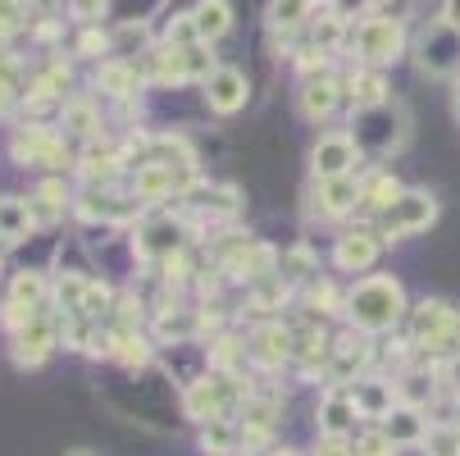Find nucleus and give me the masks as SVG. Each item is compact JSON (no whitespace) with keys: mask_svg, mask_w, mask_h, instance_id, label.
<instances>
[{"mask_svg":"<svg viewBox=\"0 0 460 456\" xmlns=\"http://www.w3.org/2000/svg\"><path fill=\"white\" fill-rule=\"evenodd\" d=\"M351 128H356V133H351L356 147L369 151L374 160H383V156H392V151H402V142H406V110L392 105V101H383V105L356 110Z\"/></svg>","mask_w":460,"mask_h":456,"instance_id":"7ed1b4c3","label":"nucleus"},{"mask_svg":"<svg viewBox=\"0 0 460 456\" xmlns=\"http://www.w3.org/2000/svg\"><path fill=\"white\" fill-rule=\"evenodd\" d=\"M451 105H456V119H460V78H456V87H451Z\"/></svg>","mask_w":460,"mask_h":456,"instance_id":"49530a36","label":"nucleus"},{"mask_svg":"<svg viewBox=\"0 0 460 456\" xmlns=\"http://www.w3.org/2000/svg\"><path fill=\"white\" fill-rule=\"evenodd\" d=\"M310 306L323 310V315H347V301L333 292V283H319V279L310 283Z\"/></svg>","mask_w":460,"mask_h":456,"instance_id":"ea45409f","label":"nucleus"},{"mask_svg":"<svg viewBox=\"0 0 460 456\" xmlns=\"http://www.w3.org/2000/svg\"><path fill=\"white\" fill-rule=\"evenodd\" d=\"M78 169H83V178L92 183V187H105L119 169H123V151H110V147H101V142H92L87 151H83V160H78Z\"/></svg>","mask_w":460,"mask_h":456,"instance_id":"5701e85b","label":"nucleus"},{"mask_svg":"<svg viewBox=\"0 0 460 456\" xmlns=\"http://www.w3.org/2000/svg\"><path fill=\"white\" fill-rule=\"evenodd\" d=\"M201 447H206L210 456H228L233 447H242V420H233V416L210 420V425L201 429Z\"/></svg>","mask_w":460,"mask_h":456,"instance_id":"bb28decb","label":"nucleus"},{"mask_svg":"<svg viewBox=\"0 0 460 456\" xmlns=\"http://www.w3.org/2000/svg\"><path fill=\"white\" fill-rule=\"evenodd\" d=\"M283 274L288 279H314V255L301 246V251H292V255H283Z\"/></svg>","mask_w":460,"mask_h":456,"instance_id":"a19ab883","label":"nucleus"},{"mask_svg":"<svg viewBox=\"0 0 460 456\" xmlns=\"http://www.w3.org/2000/svg\"><path fill=\"white\" fill-rule=\"evenodd\" d=\"M292 329H283V324H260L255 338H251V356L260 370H279L288 356H292Z\"/></svg>","mask_w":460,"mask_h":456,"instance_id":"dca6fc26","label":"nucleus"},{"mask_svg":"<svg viewBox=\"0 0 460 456\" xmlns=\"http://www.w3.org/2000/svg\"><path fill=\"white\" fill-rule=\"evenodd\" d=\"M415 64H420V74H429V78H456V74H460V32H456L451 23L433 19V23L420 32Z\"/></svg>","mask_w":460,"mask_h":456,"instance_id":"423d86ee","label":"nucleus"},{"mask_svg":"<svg viewBox=\"0 0 460 456\" xmlns=\"http://www.w3.org/2000/svg\"><path fill=\"white\" fill-rule=\"evenodd\" d=\"M342 37H347L342 14H323V19L314 23V46H319V50H338V46H342Z\"/></svg>","mask_w":460,"mask_h":456,"instance_id":"4c0bfd02","label":"nucleus"},{"mask_svg":"<svg viewBox=\"0 0 460 456\" xmlns=\"http://www.w3.org/2000/svg\"><path fill=\"white\" fill-rule=\"evenodd\" d=\"M55 343H59V329L50 324V315H46V306L23 324V329L14 334V361L19 365H28V370H37L50 352H55Z\"/></svg>","mask_w":460,"mask_h":456,"instance_id":"1a4fd4ad","label":"nucleus"},{"mask_svg":"<svg viewBox=\"0 0 460 456\" xmlns=\"http://www.w3.org/2000/svg\"><path fill=\"white\" fill-rule=\"evenodd\" d=\"M182 197H191L196 210H210V215H237V192L233 187H187Z\"/></svg>","mask_w":460,"mask_h":456,"instance_id":"cd10ccee","label":"nucleus"},{"mask_svg":"<svg viewBox=\"0 0 460 456\" xmlns=\"http://www.w3.org/2000/svg\"><path fill=\"white\" fill-rule=\"evenodd\" d=\"M360 411H356V398H351V388H328L323 402H319V434H338L347 438L356 429Z\"/></svg>","mask_w":460,"mask_h":456,"instance_id":"ddd939ff","label":"nucleus"},{"mask_svg":"<svg viewBox=\"0 0 460 456\" xmlns=\"http://www.w3.org/2000/svg\"><path fill=\"white\" fill-rule=\"evenodd\" d=\"M433 219H438V197H433V192L411 187V192H402V197L392 201L383 215H374V224H369V228H374L383 242H397V237L424 233Z\"/></svg>","mask_w":460,"mask_h":456,"instance_id":"39448f33","label":"nucleus"},{"mask_svg":"<svg viewBox=\"0 0 460 456\" xmlns=\"http://www.w3.org/2000/svg\"><path fill=\"white\" fill-rule=\"evenodd\" d=\"M351 398H356V411H360V420L378 425V420H383L392 407H397V383H387V379H356Z\"/></svg>","mask_w":460,"mask_h":456,"instance_id":"f3484780","label":"nucleus"},{"mask_svg":"<svg viewBox=\"0 0 460 456\" xmlns=\"http://www.w3.org/2000/svg\"><path fill=\"white\" fill-rule=\"evenodd\" d=\"M360 165V147L351 133H323L310 151V169H314V183L323 178H347L351 169Z\"/></svg>","mask_w":460,"mask_h":456,"instance_id":"6e6552de","label":"nucleus"},{"mask_svg":"<svg viewBox=\"0 0 460 456\" xmlns=\"http://www.w3.org/2000/svg\"><path fill=\"white\" fill-rule=\"evenodd\" d=\"M32 228H37L32 201L0 197V242H23V237H32Z\"/></svg>","mask_w":460,"mask_h":456,"instance_id":"4be33fe9","label":"nucleus"},{"mask_svg":"<svg viewBox=\"0 0 460 456\" xmlns=\"http://www.w3.org/2000/svg\"><path fill=\"white\" fill-rule=\"evenodd\" d=\"M351 50L360 55L365 69H387V64H397L402 50H406V28L392 14H369V19L356 23Z\"/></svg>","mask_w":460,"mask_h":456,"instance_id":"20e7f679","label":"nucleus"},{"mask_svg":"<svg viewBox=\"0 0 460 456\" xmlns=\"http://www.w3.org/2000/svg\"><path fill=\"white\" fill-rule=\"evenodd\" d=\"M237 420H242V429H274V420H279V398H246L242 407H237Z\"/></svg>","mask_w":460,"mask_h":456,"instance_id":"c756f323","label":"nucleus"},{"mask_svg":"<svg viewBox=\"0 0 460 456\" xmlns=\"http://www.w3.org/2000/svg\"><path fill=\"white\" fill-rule=\"evenodd\" d=\"M456 425H460V388H456Z\"/></svg>","mask_w":460,"mask_h":456,"instance_id":"09e8293b","label":"nucleus"},{"mask_svg":"<svg viewBox=\"0 0 460 456\" xmlns=\"http://www.w3.org/2000/svg\"><path fill=\"white\" fill-rule=\"evenodd\" d=\"M10 306L14 310H41L46 306V279L41 274H19L14 279V288H10Z\"/></svg>","mask_w":460,"mask_h":456,"instance_id":"7c9ffc66","label":"nucleus"},{"mask_svg":"<svg viewBox=\"0 0 460 456\" xmlns=\"http://www.w3.org/2000/svg\"><path fill=\"white\" fill-rule=\"evenodd\" d=\"M105 46H110V37H105V32H96V28H87V32H83V41H78V50H83V55H96V50H105Z\"/></svg>","mask_w":460,"mask_h":456,"instance_id":"c03bdc74","label":"nucleus"},{"mask_svg":"<svg viewBox=\"0 0 460 456\" xmlns=\"http://www.w3.org/2000/svg\"><path fill=\"white\" fill-rule=\"evenodd\" d=\"M64 206H69V192H64V183H41L37 187V197H32V215H37V224H55L59 215H64Z\"/></svg>","mask_w":460,"mask_h":456,"instance_id":"c85d7f7f","label":"nucleus"},{"mask_svg":"<svg viewBox=\"0 0 460 456\" xmlns=\"http://www.w3.org/2000/svg\"><path fill=\"white\" fill-rule=\"evenodd\" d=\"M28 10L32 0H0V37H14L28 28Z\"/></svg>","mask_w":460,"mask_h":456,"instance_id":"e433bc0d","label":"nucleus"},{"mask_svg":"<svg viewBox=\"0 0 460 456\" xmlns=\"http://www.w3.org/2000/svg\"><path fill=\"white\" fill-rule=\"evenodd\" d=\"M347 96H351L356 110L383 105V101H387V78H383V69H356V74L347 78Z\"/></svg>","mask_w":460,"mask_h":456,"instance_id":"393cba45","label":"nucleus"},{"mask_svg":"<svg viewBox=\"0 0 460 456\" xmlns=\"http://www.w3.org/2000/svg\"><path fill=\"white\" fill-rule=\"evenodd\" d=\"M356 206H360V178H356V174L314 183V210H319V215L338 219V215H347V210H356Z\"/></svg>","mask_w":460,"mask_h":456,"instance_id":"f8f14e48","label":"nucleus"},{"mask_svg":"<svg viewBox=\"0 0 460 456\" xmlns=\"http://www.w3.org/2000/svg\"><path fill=\"white\" fill-rule=\"evenodd\" d=\"M402 192H406V187L392 178L387 169H369V174H360V210H365V215H383L392 201L402 197Z\"/></svg>","mask_w":460,"mask_h":456,"instance_id":"aec40b11","label":"nucleus"},{"mask_svg":"<svg viewBox=\"0 0 460 456\" xmlns=\"http://www.w3.org/2000/svg\"><path fill=\"white\" fill-rule=\"evenodd\" d=\"M251 87H246V74L242 69H215L210 83H206V101L215 114H237L246 105Z\"/></svg>","mask_w":460,"mask_h":456,"instance_id":"4468645a","label":"nucleus"},{"mask_svg":"<svg viewBox=\"0 0 460 456\" xmlns=\"http://www.w3.org/2000/svg\"><path fill=\"white\" fill-rule=\"evenodd\" d=\"M411 343L424 352V365H442L460 356V310L451 301H420L411 310Z\"/></svg>","mask_w":460,"mask_h":456,"instance_id":"f03ea898","label":"nucleus"},{"mask_svg":"<svg viewBox=\"0 0 460 456\" xmlns=\"http://www.w3.org/2000/svg\"><path fill=\"white\" fill-rule=\"evenodd\" d=\"M378 251H383V237H378L374 228H351V233H342L338 246H333V265L347 270V274H365L374 260H378Z\"/></svg>","mask_w":460,"mask_h":456,"instance_id":"9d476101","label":"nucleus"},{"mask_svg":"<svg viewBox=\"0 0 460 456\" xmlns=\"http://www.w3.org/2000/svg\"><path fill=\"white\" fill-rule=\"evenodd\" d=\"M64 128H74L78 138H92V142H96L101 119H96V110H92V101H87V96H74L69 105H64Z\"/></svg>","mask_w":460,"mask_h":456,"instance_id":"72a5a7b5","label":"nucleus"},{"mask_svg":"<svg viewBox=\"0 0 460 456\" xmlns=\"http://www.w3.org/2000/svg\"><path fill=\"white\" fill-rule=\"evenodd\" d=\"M191 23H196V32H201V41H219V37L233 28L228 0H201V5L191 10Z\"/></svg>","mask_w":460,"mask_h":456,"instance_id":"a878e982","label":"nucleus"},{"mask_svg":"<svg viewBox=\"0 0 460 456\" xmlns=\"http://www.w3.org/2000/svg\"><path fill=\"white\" fill-rule=\"evenodd\" d=\"M378 429L397 443V447H420L424 443V434H429V420H424V411L420 407H406V402H397L383 420H378Z\"/></svg>","mask_w":460,"mask_h":456,"instance_id":"2eb2a0df","label":"nucleus"},{"mask_svg":"<svg viewBox=\"0 0 460 456\" xmlns=\"http://www.w3.org/2000/svg\"><path fill=\"white\" fill-rule=\"evenodd\" d=\"M351 447H356V456H392V452H397V443H392L378 425H369V429H365Z\"/></svg>","mask_w":460,"mask_h":456,"instance_id":"58836bf2","label":"nucleus"},{"mask_svg":"<svg viewBox=\"0 0 460 456\" xmlns=\"http://www.w3.org/2000/svg\"><path fill=\"white\" fill-rule=\"evenodd\" d=\"M96 87H101L105 96L128 101V96L142 87V74L133 69V64H123V59H110V64H101V69H96Z\"/></svg>","mask_w":460,"mask_h":456,"instance_id":"b1692460","label":"nucleus"},{"mask_svg":"<svg viewBox=\"0 0 460 456\" xmlns=\"http://www.w3.org/2000/svg\"><path fill=\"white\" fill-rule=\"evenodd\" d=\"M374 5H387V0H374Z\"/></svg>","mask_w":460,"mask_h":456,"instance_id":"8fccbe9b","label":"nucleus"},{"mask_svg":"<svg viewBox=\"0 0 460 456\" xmlns=\"http://www.w3.org/2000/svg\"><path fill=\"white\" fill-rule=\"evenodd\" d=\"M338 92H342V83L328 78V74L305 78L301 83V114L305 119H328V114H333V105H338Z\"/></svg>","mask_w":460,"mask_h":456,"instance_id":"412c9836","label":"nucleus"},{"mask_svg":"<svg viewBox=\"0 0 460 456\" xmlns=\"http://www.w3.org/2000/svg\"><path fill=\"white\" fill-rule=\"evenodd\" d=\"M314 456H356V447H351L347 438H338V434H319Z\"/></svg>","mask_w":460,"mask_h":456,"instance_id":"79ce46f5","label":"nucleus"},{"mask_svg":"<svg viewBox=\"0 0 460 456\" xmlns=\"http://www.w3.org/2000/svg\"><path fill=\"white\" fill-rule=\"evenodd\" d=\"M270 456H301V452H288V447H279V452H270Z\"/></svg>","mask_w":460,"mask_h":456,"instance_id":"de8ad7c7","label":"nucleus"},{"mask_svg":"<svg viewBox=\"0 0 460 456\" xmlns=\"http://www.w3.org/2000/svg\"><path fill=\"white\" fill-rule=\"evenodd\" d=\"M182 251V224L178 219H169V215H155V219H146L142 224V237H137V255H178Z\"/></svg>","mask_w":460,"mask_h":456,"instance_id":"a211bd4d","label":"nucleus"},{"mask_svg":"<svg viewBox=\"0 0 460 456\" xmlns=\"http://www.w3.org/2000/svg\"><path fill=\"white\" fill-rule=\"evenodd\" d=\"M182 59H187V78H201V83H210V74L219 69L210 55V41H196L191 50H182Z\"/></svg>","mask_w":460,"mask_h":456,"instance_id":"c9c22d12","label":"nucleus"},{"mask_svg":"<svg viewBox=\"0 0 460 456\" xmlns=\"http://www.w3.org/2000/svg\"><path fill=\"white\" fill-rule=\"evenodd\" d=\"M23 101V74L14 59H0V119H10V110Z\"/></svg>","mask_w":460,"mask_h":456,"instance_id":"f704fd0d","label":"nucleus"},{"mask_svg":"<svg viewBox=\"0 0 460 456\" xmlns=\"http://www.w3.org/2000/svg\"><path fill=\"white\" fill-rule=\"evenodd\" d=\"M74 210L83 219H101V224H123V219H133L142 215V201H128V197H114L110 187H87L83 197L74 201Z\"/></svg>","mask_w":460,"mask_h":456,"instance_id":"9b49d317","label":"nucleus"},{"mask_svg":"<svg viewBox=\"0 0 460 456\" xmlns=\"http://www.w3.org/2000/svg\"><path fill=\"white\" fill-rule=\"evenodd\" d=\"M369 365V347L351 334V338H342L338 347H333V356H328V383H333V388H347V383H356V374Z\"/></svg>","mask_w":460,"mask_h":456,"instance_id":"6ab92c4d","label":"nucleus"},{"mask_svg":"<svg viewBox=\"0 0 460 456\" xmlns=\"http://www.w3.org/2000/svg\"><path fill=\"white\" fill-rule=\"evenodd\" d=\"M69 10L78 23H96V19H105V0H69Z\"/></svg>","mask_w":460,"mask_h":456,"instance_id":"37998d69","label":"nucleus"},{"mask_svg":"<svg viewBox=\"0 0 460 456\" xmlns=\"http://www.w3.org/2000/svg\"><path fill=\"white\" fill-rule=\"evenodd\" d=\"M74 456H87V452H74Z\"/></svg>","mask_w":460,"mask_h":456,"instance_id":"3c124183","label":"nucleus"},{"mask_svg":"<svg viewBox=\"0 0 460 456\" xmlns=\"http://www.w3.org/2000/svg\"><path fill=\"white\" fill-rule=\"evenodd\" d=\"M442 23H451L460 32V0H442Z\"/></svg>","mask_w":460,"mask_h":456,"instance_id":"a18cd8bd","label":"nucleus"},{"mask_svg":"<svg viewBox=\"0 0 460 456\" xmlns=\"http://www.w3.org/2000/svg\"><path fill=\"white\" fill-rule=\"evenodd\" d=\"M347 319L360 334H387L406 319V292L392 274H369L347 292Z\"/></svg>","mask_w":460,"mask_h":456,"instance_id":"f257e3e1","label":"nucleus"},{"mask_svg":"<svg viewBox=\"0 0 460 456\" xmlns=\"http://www.w3.org/2000/svg\"><path fill=\"white\" fill-rule=\"evenodd\" d=\"M310 14H314V0H274V5H270V28L292 32V28H301Z\"/></svg>","mask_w":460,"mask_h":456,"instance_id":"473e14b6","label":"nucleus"},{"mask_svg":"<svg viewBox=\"0 0 460 456\" xmlns=\"http://www.w3.org/2000/svg\"><path fill=\"white\" fill-rule=\"evenodd\" d=\"M10 156L19 165H41V169H64V165H69V147H64V138L55 133V128H46V123L14 128Z\"/></svg>","mask_w":460,"mask_h":456,"instance_id":"0eeeda50","label":"nucleus"},{"mask_svg":"<svg viewBox=\"0 0 460 456\" xmlns=\"http://www.w3.org/2000/svg\"><path fill=\"white\" fill-rule=\"evenodd\" d=\"M424 456H460V425L456 420H442V425H429L424 434Z\"/></svg>","mask_w":460,"mask_h":456,"instance_id":"2f4dec72","label":"nucleus"}]
</instances>
